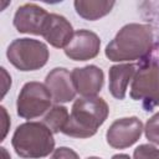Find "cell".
<instances>
[{
    "label": "cell",
    "instance_id": "6da1fadb",
    "mask_svg": "<svg viewBox=\"0 0 159 159\" xmlns=\"http://www.w3.org/2000/svg\"><path fill=\"white\" fill-rule=\"evenodd\" d=\"M153 46V29L145 24L124 25L106 46L104 53L109 61L124 62L143 58Z\"/></svg>",
    "mask_w": 159,
    "mask_h": 159
},
{
    "label": "cell",
    "instance_id": "7a4b0ae2",
    "mask_svg": "<svg viewBox=\"0 0 159 159\" xmlns=\"http://www.w3.org/2000/svg\"><path fill=\"white\" fill-rule=\"evenodd\" d=\"M109 114L107 102L101 97H81L75 101L68 122L62 133L72 138H89Z\"/></svg>",
    "mask_w": 159,
    "mask_h": 159
},
{
    "label": "cell",
    "instance_id": "3957f363",
    "mask_svg": "<svg viewBox=\"0 0 159 159\" xmlns=\"http://www.w3.org/2000/svg\"><path fill=\"white\" fill-rule=\"evenodd\" d=\"M11 145L24 159H41L55 150L53 133L43 122H25L15 129Z\"/></svg>",
    "mask_w": 159,
    "mask_h": 159
},
{
    "label": "cell",
    "instance_id": "277c9868",
    "mask_svg": "<svg viewBox=\"0 0 159 159\" xmlns=\"http://www.w3.org/2000/svg\"><path fill=\"white\" fill-rule=\"evenodd\" d=\"M6 56L10 63L20 71H36L42 68L48 60L47 46L35 39H16L14 40L7 50Z\"/></svg>",
    "mask_w": 159,
    "mask_h": 159
},
{
    "label": "cell",
    "instance_id": "5b68a950",
    "mask_svg": "<svg viewBox=\"0 0 159 159\" xmlns=\"http://www.w3.org/2000/svg\"><path fill=\"white\" fill-rule=\"evenodd\" d=\"M130 97L140 101L145 111H153L159 106V63L147 62L134 75L130 86Z\"/></svg>",
    "mask_w": 159,
    "mask_h": 159
},
{
    "label": "cell",
    "instance_id": "8992f818",
    "mask_svg": "<svg viewBox=\"0 0 159 159\" xmlns=\"http://www.w3.org/2000/svg\"><path fill=\"white\" fill-rule=\"evenodd\" d=\"M52 96L46 84L31 81L22 86L17 101L16 112L24 119H34L50 109Z\"/></svg>",
    "mask_w": 159,
    "mask_h": 159
},
{
    "label": "cell",
    "instance_id": "52a82bcc",
    "mask_svg": "<svg viewBox=\"0 0 159 159\" xmlns=\"http://www.w3.org/2000/svg\"><path fill=\"white\" fill-rule=\"evenodd\" d=\"M143 123L137 117L114 120L106 133L107 143L114 149H125L138 142L143 133Z\"/></svg>",
    "mask_w": 159,
    "mask_h": 159
},
{
    "label": "cell",
    "instance_id": "ba28073f",
    "mask_svg": "<svg viewBox=\"0 0 159 159\" xmlns=\"http://www.w3.org/2000/svg\"><path fill=\"white\" fill-rule=\"evenodd\" d=\"M101 40L97 34L89 30H78L65 47V55L73 61H87L99 53Z\"/></svg>",
    "mask_w": 159,
    "mask_h": 159
},
{
    "label": "cell",
    "instance_id": "9c48e42d",
    "mask_svg": "<svg viewBox=\"0 0 159 159\" xmlns=\"http://www.w3.org/2000/svg\"><path fill=\"white\" fill-rule=\"evenodd\" d=\"M47 17L48 12L43 7L32 2L24 4L14 15V26L21 34L42 35Z\"/></svg>",
    "mask_w": 159,
    "mask_h": 159
},
{
    "label": "cell",
    "instance_id": "30bf717a",
    "mask_svg": "<svg viewBox=\"0 0 159 159\" xmlns=\"http://www.w3.org/2000/svg\"><path fill=\"white\" fill-rule=\"evenodd\" d=\"M71 76L76 92L82 97H96L103 87V71L94 65L76 67L71 72Z\"/></svg>",
    "mask_w": 159,
    "mask_h": 159
},
{
    "label": "cell",
    "instance_id": "8fae6325",
    "mask_svg": "<svg viewBox=\"0 0 159 159\" xmlns=\"http://www.w3.org/2000/svg\"><path fill=\"white\" fill-rule=\"evenodd\" d=\"M45 84L52 96V101L56 103L70 102L75 99L77 93L71 73L63 67L51 70L46 76Z\"/></svg>",
    "mask_w": 159,
    "mask_h": 159
},
{
    "label": "cell",
    "instance_id": "7c38bea8",
    "mask_svg": "<svg viewBox=\"0 0 159 159\" xmlns=\"http://www.w3.org/2000/svg\"><path fill=\"white\" fill-rule=\"evenodd\" d=\"M73 34V27L65 16L48 14L41 36H43L51 46L56 48H65L72 40Z\"/></svg>",
    "mask_w": 159,
    "mask_h": 159
},
{
    "label": "cell",
    "instance_id": "4fadbf2b",
    "mask_svg": "<svg viewBox=\"0 0 159 159\" xmlns=\"http://www.w3.org/2000/svg\"><path fill=\"white\" fill-rule=\"evenodd\" d=\"M133 63H118L109 68L108 88L111 94L117 99H123L127 93L129 82L133 80L137 70Z\"/></svg>",
    "mask_w": 159,
    "mask_h": 159
},
{
    "label": "cell",
    "instance_id": "5bb4252c",
    "mask_svg": "<svg viewBox=\"0 0 159 159\" xmlns=\"http://www.w3.org/2000/svg\"><path fill=\"white\" fill-rule=\"evenodd\" d=\"M73 5L76 12L82 19L94 21L109 14L116 2L107 0H76Z\"/></svg>",
    "mask_w": 159,
    "mask_h": 159
},
{
    "label": "cell",
    "instance_id": "9a60e30c",
    "mask_svg": "<svg viewBox=\"0 0 159 159\" xmlns=\"http://www.w3.org/2000/svg\"><path fill=\"white\" fill-rule=\"evenodd\" d=\"M68 118H70V114L67 108L65 106L56 104L43 117V123L47 125V128L52 133H60L66 127Z\"/></svg>",
    "mask_w": 159,
    "mask_h": 159
},
{
    "label": "cell",
    "instance_id": "2e32d148",
    "mask_svg": "<svg viewBox=\"0 0 159 159\" xmlns=\"http://www.w3.org/2000/svg\"><path fill=\"white\" fill-rule=\"evenodd\" d=\"M144 133L149 142L159 145V112L147 120Z\"/></svg>",
    "mask_w": 159,
    "mask_h": 159
},
{
    "label": "cell",
    "instance_id": "e0dca14e",
    "mask_svg": "<svg viewBox=\"0 0 159 159\" xmlns=\"http://www.w3.org/2000/svg\"><path fill=\"white\" fill-rule=\"evenodd\" d=\"M133 159H159V149L152 144H140L134 149Z\"/></svg>",
    "mask_w": 159,
    "mask_h": 159
},
{
    "label": "cell",
    "instance_id": "ac0fdd59",
    "mask_svg": "<svg viewBox=\"0 0 159 159\" xmlns=\"http://www.w3.org/2000/svg\"><path fill=\"white\" fill-rule=\"evenodd\" d=\"M50 159H80V157L73 149L67 147H60L53 150Z\"/></svg>",
    "mask_w": 159,
    "mask_h": 159
},
{
    "label": "cell",
    "instance_id": "d6986e66",
    "mask_svg": "<svg viewBox=\"0 0 159 159\" xmlns=\"http://www.w3.org/2000/svg\"><path fill=\"white\" fill-rule=\"evenodd\" d=\"M0 111H1V139L0 140H4V138L6 137L7 134V130H9V125H10V118H9V114L5 109V107H0Z\"/></svg>",
    "mask_w": 159,
    "mask_h": 159
},
{
    "label": "cell",
    "instance_id": "ffe728a7",
    "mask_svg": "<svg viewBox=\"0 0 159 159\" xmlns=\"http://www.w3.org/2000/svg\"><path fill=\"white\" fill-rule=\"evenodd\" d=\"M1 75H2V94H1V97H4L6 94L9 87L11 86V77L7 75V72L4 67H1Z\"/></svg>",
    "mask_w": 159,
    "mask_h": 159
},
{
    "label": "cell",
    "instance_id": "44dd1931",
    "mask_svg": "<svg viewBox=\"0 0 159 159\" xmlns=\"http://www.w3.org/2000/svg\"><path fill=\"white\" fill-rule=\"evenodd\" d=\"M0 150H1V159H11V157H10V154L7 153L6 148L1 147V148H0Z\"/></svg>",
    "mask_w": 159,
    "mask_h": 159
},
{
    "label": "cell",
    "instance_id": "7402d4cb",
    "mask_svg": "<svg viewBox=\"0 0 159 159\" xmlns=\"http://www.w3.org/2000/svg\"><path fill=\"white\" fill-rule=\"evenodd\" d=\"M112 159H130V158L127 154H114L112 157Z\"/></svg>",
    "mask_w": 159,
    "mask_h": 159
},
{
    "label": "cell",
    "instance_id": "603a6c76",
    "mask_svg": "<svg viewBox=\"0 0 159 159\" xmlns=\"http://www.w3.org/2000/svg\"><path fill=\"white\" fill-rule=\"evenodd\" d=\"M86 159H102V158H98V157H88Z\"/></svg>",
    "mask_w": 159,
    "mask_h": 159
}]
</instances>
